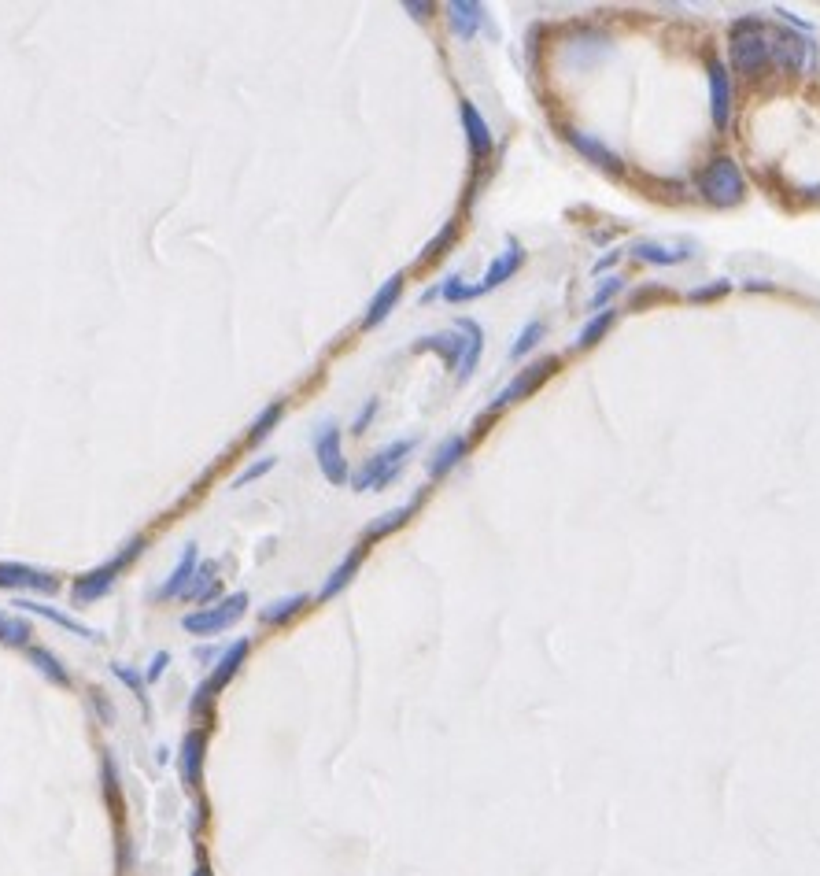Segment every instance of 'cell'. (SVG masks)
<instances>
[{"label":"cell","mask_w":820,"mask_h":876,"mask_svg":"<svg viewBox=\"0 0 820 876\" xmlns=\"http://www.w3.org/2000/svg\"><path fill=\"white\" fill-rule=\"evenodd\" d=\"M728 60L739 74H761L772 67V26L758 15H743L728 30Z\"/></svg>","instance_id":"1"},{"label":"cell","mask_w":820,"mask_h":876,"mask_svg":"<svg viewBox=\"0 0 820 876\" xmlns=\"http://www.w3.org/2000/svg\"><path fill=\"white\" fill-rule=\"evenodd\" d=\"M699 193L713 207H736L747 200V174L736 156H713L699 171Z\"/></svg>","instance_id":"2"},{"label":"cell","mask_w":820,"mask_h":876,"mask_svg":"<svg viewBox=\"0 0 820 876\" xmlns=\"http://www.w3.org/2000/svg\"><path fill=\"white\" fill-rule=\"evenodd\" d=\"M414 448H418V440L414 437H399V440H392V444H385V448H377L359 470H351L348 485L355 488V492H381V488L403 470V463H407V455Z\"/></svg>","instance_id":"3"},{"label":"cell","mask_w":820,"mask_h":876,"mask_svg":"<svg viewBox=\"0 0 820 876\" xmlns=\"http://www.w3.org/2000/svg\"><path fill=\"white\" fill-rule=\"evenodd\" d=\"M141 544H145V540H141V536H133V540H126V544H122V548L115 551V555H111L104 566L82 573V577L74 581V588H71L74 599H78V603H97V599L108 596L111 588H115V581H119V573L126 570V566H130L137 555H141Z\"/></svg>","instance_id":"4"},{"label":"cell","mask_w":820,"mask_h":876,"mask_svg":"<svg viewBox=\"0 0 820 876\" xmlns=\"http://www.w3.org/2000/svg\"><path fill=\"white\" fill-rule=\"evenodd\" d=\"M244 610H248V592H233V596L218 599L215 607L185 614V618H181V629L189 636H218V633H226V629H233V625L244 618Z\"/></svg>","instance_id":"5"},{"label":"cell","mask_w":820,"mask_h":876,"mask_svg":"<svg viewBox=\"0 0 820 876\" xmlns=\"http://www.w3.org/2000/svg\"><path fill=\"white\" fill-rule=\"evenodd\" d=\"M248 651H252V640H248V636H241V640H233V644L226 647L222 655H218L215 673H211V677H207V681L200 684V688H196L193 714H204L207 706L215 703V695L222 692V688H226V684H230L233 677H237V673H241V666H244V658H248Z\"/></svg>","instance_id":"6"},{"label":"cell","mask_w":820,"mask_h":876,"mask_svg":"<svg viewBox=\"0 0 820 876\" xmlns=\"http://www.w3.org/2000/svg\"><path fill=\"white\" fill-rule=\"evenodd\" d=\"M314 459H318V470H322L329 485H348L351 481V466L344 459V437H340L337 422H322L318 426V433H314Z\"/></svg>","instance_id":"7"},{"label":"cell","mask_w":820,"mask_h":876,"mask_svg":"<svg viewBox=\"0 0 820 876\" xmlns=\"http://www.w3.org/2000/svg\"><path fill=\"white\" fill-rule=\"evenodd\" d=\"M558 370V355H543V359H536V363H529L525 370H518L514 378H510V385L499 396L492 400V414L499 411H507V407H514V403H521L525 396H532V392L540 389L543 381L551 378Z\"/></svg>","instance_id":"8"},{"label":"cell","mask_w":820,"mask_h":876,"mask_svg":"<svg viewBox=\"0 0 820 876\" xmlns=\"http://www.w3.org/2000/svg\"><path fill=\"white\" fill-rule=\"evenodd\" d=\"M521 267H525V248H521L518 237H507L503 252H495V259L488 263V270H484V278L473 285V300H477V296H484V292L499 289V285H507V281L514 278Z\"/></svg>","instance_id":"9"},{"label":"cell","mask_w":820,"mask_h":876,"mask_svg":"<svg viewBox=\"0 0 820 876\" xmlns=\"http://www.w3.org/2000/svg\"><path fill=\"white\" fill-rule=\"evenodd\" d=\"M706 78H710V119L717 130L732 126V74L721 60H706Z\"/></svg>","instance_id":"10"},{"label":"cell","mask_w":820,"mask_h":876,"mask_svg":"<svg viewBox=\"0 0 820 876\" xmlns=\"http://www.w3.org/2000/svg\"><path fill=\"white\" fill-rule=\"evenodd\" d=\"M0 588H8V592H41V596H52V592H60V581L45 570H34V566H26V562H0Z\"/></svg>","instance_id":"11"},{"label":"cell","mask_w":820,"mask_h":876,"mask_svg":"<svg viewBox=\"0 0 820 876\" xmlns=\"http://www.w3.org/2000/svg\"><path fill=\"white\" fill-rule=\"evenodd\" d=\"M809 60V37L791 30H772V67L784 74H798Z\"/></svg>","instance_id":"12"},{"label":"cell","mask_w":820,"mask_h":876,"mask_svg":"<svg viewBox=\"0 0 820 876\" xmlns=\"http://www.w3.org/2000/svg\"><path fill=\"white\" fill-rule=\"evenodd\" d=\"M566 141L573 148H577V156H584L588 163H595L599 171H606V174H621V171H625V159L617 156L614 148L606 145V141H599L595 134H584V130H573V126H569V130H566Z\"/></svg>","instance_id":"13"},{"label":"cell","mask_w":820,"mask_h":876,"mask_svg":"<svg viewBox=\"0 0 820 876\" xmlns=\"http://www.w3.org/2000/svg\"><path fill=\"white\" fill-rule=\"evenodd\" d=\"M459 119H462V130H466V145H470L473 159L492 156L495 137H492V126H488V119L481 115V108H477L473 100H459Z\"/></svg>","instance_id":"14"},{"label":"cell","mask_w":820,"mask_h":876,"mask_svg":"<svg viewBox=\"0 0 820 876\" xmlns=\"http://www.w3.org/2000/svg\"><path fill=\"white\" fill-rule=\"evenodd\" d=\"M196 570H200V548H196V544H185V551H181L178 562H174V570L167 573V581L159 584L156 599H163V603H167V599H185Z\"/></svg>","instance_id":"15"},{"label":"cell","mask_w":820,"mask_h":876,"mask_svg":"<svg viewBox=\"0 0 820 876\" xmlns=\"http://www.w3.org/2000/svg\"><path fill=\"white\" fill-rule=\"evenodd\" d=\"M204 751H207V732L204 729H189L185 732V740H181V751H178V773L185 780V788H200V780H204Z\"/></svg>","instance_id":"16"},{"label":"cell","mask_w":820,"mask_h":876,"mask_svg":"<svg viewBox=\"0 0 820 876\" xmlns=\"http://www.w3.org/2000/svg\"><path fill=\"white\" fill-rule=\"evenodd\" d=\"M628 252L640 259V263H651V267H676V263H688L695 259V244H662V241H632Z\"/></svg>","instance_id":"17"},{"label":"cell","mask_w":820,"mask_h":876,"mask_svg":"<svg viewBox=\"0 0 820 876\" xmlns=\"http://www.w3.org/2000/svg\"><path fill=\"white\" fill-rule=\"evenodd\" d=\"M403 285H407V274H403V270H396V274H392L388 281H381V289H377L374 296H370V304H366L362 326H366V329L381 326V322H385V318L396 311L399 296H403Z\"/></svg>","instance_id":"18"},{"label":"cell","mask_w":820,"mask_h":876,"mask_svg":"<svg viewBox=\"0 0 820 876\" xmlns=\"http://www.w3.org/2000/svg\"><path fill=\"white\" fill-rule=\"evenodd\" d=\"M414 352H436L451 370H459L462 355H466V333L455 326V329L429 333V337H418V341H414Z\"/></svg>","instance_id":"19"},{"label":"cell","mask_w":820,"mask_h":876,"mask_svg":"<svg viewBox=\"0 0 820 876\" xmlns=\"http://www.w3.org/2000/svg\"><path fill=\"white\" fill-rule=\"evenodd\" d=\"M362 559H366V548H351L344 559L333 566V570L326 573V581H322V588H318V603H329V599H337L344 588H348L351 581H355V573H359Z\"/></svg>","instance_id":"20"},{"label":"cell","mask_w":820,"mask_h":876,"mask_svg":"<svg viewBox=\"0 0 820 876\" xmlns=\"http://www.w3.org/2000/svg\"><path fill=\"white\" fill-rule=\"evenodd\" d=\"M466 451H470V440L462 437V433H451V437H444L440 444H436L433 451V459H429V477L433 481H440V477H447L455 466L466 459Z\"/></svg>","instance_id":"21"},{"label":"cell","mask_w":820,"mask_h":876,"mask_svg":"<svg viewBox=\"0 0 820 876\" xmlns=\"http://www.w3.org/2000/svg\"><path fill=\"white\" fill-rule=\"evenodd\" d=\"M15 607L30 610V614H37V618H49L52 625H60V629H67V633L82 636V640H89V644H100V633H97V629H89V625H85V621L71 618V614H63V610H56V607H45V603H34V599H19V603H15Z\"/></svg>","instance_id":"22"},{"label":"cell","mask_w":820,"mask_h":876,"mask_svg":"<svg viewBox=\"0 0 820 876\" xmlns=\"http://www.w3.org/2000/svg\"><path fill=\"white\" fill-rule=\"evenodd\" d=\"M447 23H451V34L470 41L484 23V8L477 0H451V4H447Z\"/></svg>","instance_id":"23"},{"label":"cell","mask_w":820,"mask_h":876,"mask_svg":"<svg viewBox=\"0 0 820 876\" xmlns=\"http://www.w3.org/2000/svg\"><path fill=\"white\" fill-rule=\"evenodd\" d=\"M455 326L466 333V355H462V363L459 370H455V378L459 381H470L473 378V370H477V363H481V355H484V329L477 318H459Z\"/></svg>","instance_id":"24"},{"label":"cell","mask_w":820,"mask_h":876,"mask_svg":"<svg viewBox=\"0 0 820 876\" xmlns=\"http://www.w3.org/2000/svg\"><path fill=\"white\" fill-rule=\"evenodd\" d=\"M617 318H621V311H617V307H606V311H599V315H591L588 322H584V329L577 333L573 348H577V352H588V348H595V344L603 341L606 333L617 326Z\"/></svg>","instance_id":"25"},{"label":"cell","mask_w":820,"mask_h":876,"mask_svg":"<svg viewBox=\"0 0 820 876\" xmlns=\"http://www.w3.org/2000/svg\"><path fill=\"white\" fill-rule=\"evenodd\" d=\"M26 655H30V662H34V670L45 673L52 684H60V688H67V684H71V673H67V666H63L60 658L52 655L49 647H30Z\"/></svg>","instance_id":"26"},{"label":"cell","mask_w":820,"mask_h":876,"mask_svg":"<svg viewBox=\"0 0 820 876\" xmlns=\"http://www.w3.org/2000/svg\"><path fill=\"white\" fill-rule=\"evenodd\" d=\"M303 607H307V596H281V599H270V603L259 610V618H263L266 625H285V621L296 618Z\"/></svg>","instance_id":"27"},{"label":"cell","mask_w":820,"mask_h":876,"mask_svg":"<svg viewBox=\"0 0 820 876\" xmlns=\"http://www.w3.org/2000/svg\"><path fill=\"white\" fill-rule=\"evenodd\" d=\"M30 636H34L30 621L0 610V644L4 647H30Z\"/></svg>","instance_id":"28"},{"label":"cell","mask_w":820,"mask_h":876,"mask_svg":"<svg viewBox=\"0 0 820 876\" xmlns=\"http://www.w3.org/2000/svg\"><path fill=\"white\" fill-rule=\"evenodd\" d=\"M543 337H547V326H543L540 318L525 322V329H521L518 337H514V344H510V359H525L529 352H536Z\"/></svg>","instance_id":"29"},{"label":"cell","mask_w":820,"mask_h":876,"mask_svg":"<svg viewBox=\"0 0 820 876\" xmlns=\"http://www.w3.org/2000/svg\"><path fill=\"white\" fill-rule=\"evenodd\" d=\"M285 418V400H274V403H266L263 411L255 414V422H252V440L259 444V440H266L274 429H278V422Z\"/></svg>","instance_id":"30"},{"label":"cell","mask_w":820,"mask_h":876,"mask_svg":"<svg viewBox=\"0 0 820 876\" xmlns=\"http://www.w3.org/2000/svg\"><path fill=\"white\" fill-rule=\"evenodd\" d=\"M218 596V570L215 566H200L193 577V584H189V592H185V599H193V603H207V599H215Z\"/></svg>","instance_id":"31"},{"label":"cell","mask_w":820,"mask_h":876,"mask_svg":"<svg viewBox=\"0 0 820 876\" xmlns=\"http://www.w3.org/2000/svg\"><path fill=\"white\" fill-rule=\"evenodd\" d=\"M617 292H625V278H617V274H610V278L599 281V289L591 292L588 307H591V311H595V315H599V311H606V307L614 304V296H617Z\"/></svg>","instance_id":"32"},{"label":"cell","mask_w":820,"mask_h":876,"mask_svg":"<svg viewBox=\"0 0 820 876\" xmlns=\"http://www.w3.org/2000/svg\"><path fill=\"white\" fill-rule=\"evenodd\" d=\"M410 511H414V503H403V507H396V511L381 514V522L370 525V536H385V533H392V529H399V525L410 518Z\"/></svg>","instance_id":"33"},{"label":"cell","mask_w":820,"mask_h":876,"mask_svg":"<svg viewBox=\"0 0 820 876\" xmlns=\"http://www.w3.org/2000/svg\"><path fill=\"white\" fill-rule=\"evenodd\" d=\"M440 296H444L447 304H462V300H473V285H466L462 274H451V278H444V285H440Z\"/></svg>","instance_id":"34"},{"label":"cell","mask_w":820,"mask_h":876,"mask_svg":"<svg viewBox=\"0 0 820 876\" xmlns=\"http://www.w3.org/2000/svg\"><path fill=\"white\" fill-rule=\"evenodd\" d=\"M274 466H278V455H266V459H255V463L248 466V470H241V474H237V481H233V485H237V488L252 485V481H259V477H263V474H270Z\"/></svg>","instance_id":"35"},{"label":"cell","mask_w":820,"mask_h":876,"mask_svg":"<svg viewBox=\"0 0 820 876\" xmlns=\"http://www.w3.org/2000/svg\"><path fill=\"white\" fill-rule=\"evenodd\" d=\"M728 289H732V281L717 278L713 285H695V289L688 292V300H691V304H706V300H717V296H724Z\"/></svg>","instance_id":"36"},{"label":"cell","mask_w":820,"mask_h":876,"mask_svg":"<svg viewBox=\"0 0 820 876\" xmlns=\"http://www.w3.org/2000/svg\"><path fill=\"white\" fill-rule=\"evenodd\" d=\"M377 411H381V400H377V396H370V400H366V407H362V411L351 418V433H359V437H362V433L370 429V422L377 418Z\"/></svg>","instance_id":"37"},{"label":"cell","mask_w":820,"mask_h":876,"mask_svg":"<svg viewBox=\"0 0 820 876\" xmlns=\"http://www.w3.org/2000/svg\"><path fill=\"white\" fill-rule=\"evenodd\" d=\"M111 673H115V677H119L122 684H130L133 695H141V699H145V677H141V673L133 670V666H122V662H111Z\"/></svg>","instance_id":"38"},{"label":"cell","mask_w":820,"mask_h":876,"mask_svg":"<svg viewBox=\"0 0 820 876\" xmlns=\"http://www.w3.org/2000/svg\"><path fill=\"white\" fill-rule=\"evenodd\" d=\"M167 666H170V651H156V655H152V662H148V670H145V684L163 681Z\"/></svg>","instance_id":"39"},{"label":"cell","mask_w":820,"mask_h":876,"mask_svg":"<svg viewBox=\"0 0 820 876\" xmlns=\"http://www.w3.org/2000/svg\"><path fill=\"white\" fill-rule=\"evenodd\" d=\"M451 237H455V222H451V226H447V230L440 233V237H436V241L429 244V248H425V256H422L425 263H429V259H436V256H440V248H444V244L451 241Z\"/></svg>","instance_id":"40"},{"label":"cell","mask_w":820,"mask_h":876,"mask_svg":"<svg viewBox=\"0 0 820 876\" xmlns=\"http://www.w3.org/2000/svg\"><path fill=\"white\" fill-rule=\"evenodd\" d=\"M403 8H407L414 19H429V12H433V4H429V0H425V4H418V0H407Z\"/></svg>","instance_id":"41"},{"label":"cell","mask_w":820,"mask_h":876,"mask_svg":"<svg viewBox=\"0 0 820 876\" xmlns=\"http://www.w3.org/2000/svg\"><path fill=\"white\" fill-rule=\"evenodd\" d=\"M617 259H621V248H614L610 256L599 259V263H595V274H599V270H610V267H614V263H617Z\"/></svg>","instance_id":"42"},{"label":"cell","mask_w":820,"mask_h":876,"mask_svg":"<svg viewBox=\"0 0 820 876\" xmlns=\"http://www.w3.org/2000/svg\"><path fill=\"white\" fill-rule=\"evenodd\" d=\"M193 876H215V873H211V865H207V854H196V869H193Z\"/></svg>","instance_id":"43"},{"label":"cell","mask_w":820,"mask_h":876,"mask_svg":"<svg viewBox=\"0 0 820 876\" xmlns=\"http://www.w3.org/2000/svg\"><path fill=\"white\" fill-rule=\"evenodd\" d=\"M747 289H772V281H758V278H754V281H747Z\"/></svg>","instance_id":"44"}]
</instances>
